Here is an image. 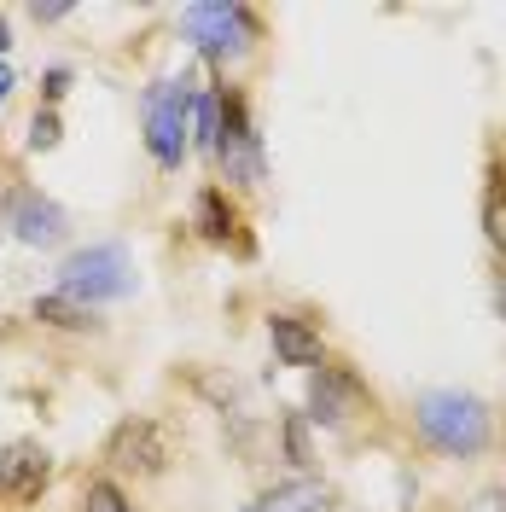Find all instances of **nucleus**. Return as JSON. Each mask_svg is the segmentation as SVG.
<instances>
[{"label": "nucleus", "instance_id": "1", "mask_svg": "<svg viewBox=\"0 0 506 512\" xmlns=\"http://www.w3.org/2000/svg\"><path fill=\"white\" fill-rule=\"evenodd\" d=\"M413 419H419V431L443 448V454H460V460L466 454H483L489 448V431H495L489 408L477 396H466V390H425L413 402Z\"/></svg>", "mask_w": 506, "mask_h": 512}, {"label": "nucleus", "instance_id": "2", "mask_svg": "<svg viewBox=\"0 0 506 512\" xmlns=\"http://www.w3.org/2000/svg\"><path fill=\"white\" fill-rule=\"evenodd\" d=\"M59 291L70 303H105V297H128L134 291V262L123 245H88V251L64 256Z\"/></svg>", "mask_w": 506, "mask_h": 512}, {"label": "nucleus", "instance_id": "3", "mask_svg": "<svg viewBox=\"0 0 506 512\" xmlns=\"http://www.w3.org/2000/svg\"><path fill=\"white\" fill-rule=\"evenodd\" d=\"M187 128H192V82L169 76L158 88H146V146L163 169H181V152H187Z\"/></svg>", "mask_w": 506, "mask_h": 512}, {"label": "nucleus", "instance_id": "4", "mask_svg": "<svg viewBox=\"0 0 506 512\" xmlns=\"http://www.w3.org/2000/svg\"><path fill=\"white\" fill-rule=\"evenodd\" d=\"M181 24H187V35L210 53V59H227V53H245L256 41V18L245 12V6H187L181 12Z\"/></svg>", "mask_w": 506, "mask_h": 512}, {"label": "nucleus", "instance_id": "5", "mask_svg": "<svg viewBox=\"0 0 506 512\" xmlns=\"http://www.w3.org/2000/svg\"><path fill=\"white\" fill-rule=\"evenodd\" d=\"M216 158H222L227 181H239V187H256V181L268 175L262 140H256V128H251V117H245V99L239 94H222V146H216Z\"/></svg>", "mask_w": 506, "mask_h": 512}, {"label": "nucleus", "instance_id": "6", "mask_svg": "<svg viewBox=\"0 0 506 512\" xmlns=\"http://www.w3.org/2000/svg\"><path fill=\"white\" fill-rule=\"evenodd\" d=\"M47 478H53V454L41 443H6L0 448V495L6 501H35L41 489H47Z\"/></svg>", "mask_w": 506, "mask_h": 512}, {"label": "nucleus", "instance_id": "7", "mask_svg": "<svg viewBox=\"0 0 506 512\" xmlns=\"http://www.w3.org/2000/svg\"><path fill=\"white\" fill-rule=\"evenodd\" d=\"M105 460L123 466V472H163L169 443H163V431L152 419H123V425L111 431V443H105Z\"/></svg>", "mask_w": 506, "mask_h": 512}, {"label": "nucleus", "instance_id": "8", "mask_svg": "<svg viewBox=\"0 0 506 512\" xmlns=\"http://www.w3.org/2000/svg\"><path fill=\"white\" fill-rule=\"evenodd\" d=\"M6 227L24 239V245H59L64 239V210L53 198H41V192H18L12 204H6Z\"/></svg>", "mask_w": 506, "mask_h": 512}, {"label": "nucleus", "instance_id": "9", "mask_svg": "<svg viewBox=\"0 0 506 512\" xmlns=\"http://www.w3.org/2000/svg\"><path fill=\"white\" fill-rule=\"evenodd\" d=\"M355 402H361V379L355 373H344V367H315V379H309V419L315 425H344Z\"/></svg>", "mask_w": 506, "mask_h": 512}, {"label": "nucleus", "instance_id": "10", "mask_svg": "<svg viewBox=\"0 0 506 512\" xmlns=\"http://www.w3.org/2000/svg\"><path fill=\"white\" fill-rule=\"evenodd\" d=\"M268 344H274V355H280L285 367H320V332L309 320L274 315L268 320Z\"/></svg>", "mask_w": 506, "mask_h": 512}, {"label": "nucleus", "instance_id": "11", "mask_svg": "<svg viewBox=\"0 0 506 512\" xmlns=\"http://www.w3.org/2000/svg\"><path fill=\"white\" fill-rule=\"evenodd\" d=\"M245 512H332V489L326 483H280V489H268V495H256Z\"/></svg>", "mask_w": 506, "mask_h": 512}, {"label": "nucleus", "instance_id": "12", "mask_svg": "<svg viewBox=\"0 0 506 512\" xmlns=\"http://www.w3.org/2000/svg\"><path fill=\"white\" fill-rule=\"evenodd\" d=\"M192 146H198L204 158H216V146H222V94L192 99Z\"/></svg>", "mask_w": 506, "mask_h": 512}, {"label": "nucleus", "instance_id": "13", "mask_svg": "<svg viewBox=\"0 0 506 512\" xmlns=\"http://www.w3.org/2000/svg\"><path fill=\"white\" fill-rule=\"evenodd\" d=\"M198 233H204L210 245H227V239H233V210H227V198L216 187L198 192Z\"/></svg>", "mask_w": 506, "mask_h": 512}, {"label": "nucleus", "instance_id": "14", "mask_svg": "<svg viewBox=\"0 0 506 512\" xmlns=\"http://www.w3.org/2000/svg\"><path fill=\"white\" fill-rule=\"evenodd\" d=\"M35 320L64 326V332H88V326H94V315H88L82 303H70L64 291H53V297H35Z\"/></svg>", "mask_w": 506, "mask_h": 512}, {"label": "nucleus", "instance_id": "15", "mask_svg": "<svg viewBox=\"0 0 506 512\" xmlns=\"http://www.w3.org/2000/svg\"><path fill=\"white\" fill-rule=\"evenodd\" d=\"M82 507H88V512H134L117 483H88V501H82Z\"/></svg>", "mask_w": 506, "mask_h": 512}, {"label": "nucleus", "instance_id": "16", "mask_svg": "<svg viewBox=\"0 0 506 512\" xmlns=\"http://www.w3.org/2000/svg\"><path fill=\"white\" fill-rule=\"evenodd\" d=\"M30 146H35V152L59 146V117H53V111H35V123H30Z\"/></svg>", "mask_w": 506, "mask_h": 512}, {"label": "nucleus", "instance_id": "17", "mask_svg": "<svg viewBox=\"0 0 506 512\" xmlns=\"http://www.w3.org/2000/svg\"><path fill=\"white\" fill-rule=\"evenodd\" d=\"M285 454H291V466H309V431H303V419H285Z\"/></svg>", "mask_w": 506, "mask_h": 512}, {"label": "nucleus", "instance_id": "18", "mask_svg": "<svg viewBox=\"0 0 506 512\" xmlns=\"http://www.w3.org/2000/svg\"><path fill=\"white\" fill-rule=\"evenodd\" d=\"M30 18H35V24H59V18H70V6H41V0H35Z\"/></svg>", "mask_w": 506, "mask_h": 512}, {"label": "nucleus", "instance_id": "19", "mask_svg": "<svg viewBox=\"0 0 506 512\" xmlns=\"http://www.w3.org/2000/svg\"><path fill=\"white\" fill-rule=\"evenodd\" d=\"M64 88H70V70H47V99H64Z\"/></svg>", "mask_w": 506, "mask_h": 512}, {"label": "nucleus", "instance_id": "20", "mask_svg": "<svg viewBox=\"0 0 506 512\" xmlns=\"http://www.w3.org/2000/svg\"><path fill=\"white\" fill-rule=\"evenodd\" d=\"M12 88H18V82H12V70H6V64H0V99L12 94Z\"/></svg>", "mask_w": 506, "mask_h": 512}, {"label": "nucleus", "instance_id": "21", "mask_svg": "<svg viewBox=\"0 0 506 512\" xmlns=\"http://www.w3.org/2000/svg\"><path fill=\"white\" fill-rule=\"evenodd\" d=\"M6 47H12V30H6V18H0V53H6Z\"/></svg>", "mask_w": 506, "mask_h": 512}, {"label": "nucleus", "instance_id": "22", "mask_svg": "<svg viewBox=\"0 0 506 512\" xmlns=\"http://www.w3.org/2000/svg\"><path fill=\"white\" fill-rule=\"evenodd\" d=\"M495 303H501V315H506V274H501V291H495Z\"/></svg>", "mask_w": 506, "mask_h": 512}]
</instances>
